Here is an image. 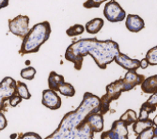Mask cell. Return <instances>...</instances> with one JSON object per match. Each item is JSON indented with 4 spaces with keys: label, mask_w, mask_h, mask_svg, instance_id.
Listing matches in <instances>:
<instances>
[{
    "label": "cell",
    "mask_w": 157,
    "mask_h": 139,
    "mask_svg": "<svg viewBox=\"0 0 157 139\" xmlns=\"http://www.w3.org/2000/svg\"><path fill=\"white\" fill-rule=\"evenodd\" d=\"M101 102L98 96L87 92L84 94L80 105L67 113L59 126L45 139H93V131L87 122V118L100 112Z\"/></svg>",
    "instance_id": "6da1fadb"
},
{
    "label": "cell",
    "mask_w": 157,
    "mask_h": 139,
    "mask_svg": "<svg viewBox=\"0 0 157 139\" xmlns=\"http://www.w3.org/2000/svg\"><path fill=\"white\" fill-rule=\"evenodd\" d=\"M119 54H121L119 44L114 40H99L95 38L81 39L67 48L65 58L74 63L75 68L79 71L82 68L83 58L90 54L98 67L105 70L108 64L115 61Z\"/></svg>",
    "instance_id": "7a4b0ae2"
},
{
    "label": "cell",
    "mask_w": 157,
    "mask_h": 139,
    "mask_svg": "<svg viewBox=\"0 0 157 139\" xmlns=\"http://www.w3.org/2000/svg\"><path fill=\"white\" fill-rule=\"evenodd\" d=\"M51 35V25L47 21L41 22L33 25V27L24 38L20 48V54H31L37 53L40 46Z\"/></svg>",
    "instance_id": "3957f363"
},
{
    "label": "cell",
    "mask_w": 157,
    "mask_h": 139,
    "mask_svg": "<svg viewBox=\"0 0 157 139\" xmlns=\"http://www.w3.org/2000/svg\"><path fill=\"white\" fill-rule=\"evenodd\" d=\"M124 92V86L122 78L116 80L115 82L111 83L106 87V93L100 98L101 106H100V113L102 115L105 114L110 108V103L119 99L121 93Z\"/></svg>",
    "instance_id": "277c9868"
},
{
    "label": "cell",
    "mask_w": 157,
    "mask_h": 139,
    "mask_svg": "<svg viewBox=\"0 0 157 139\" xmlns=\"http://www.w3.org/2000/svg\"><path fill=\"white\" fill-rule=\"evenodd\" d=\"M9 28L10 31L17 37L25 38L29 29V17L26 15H18L9 21Z\"/></svg>",
    "instance_id": "5b68a950"
},
{
    "label": "cell",
    "mask_w": 157,
    "mask_h": 139,
    "mask_svg": "<svg viewBox=\"0 0 157 139\" xmlns=\"http://www.w3.org/2000/svg\"><path fill=\"white\" fill-rule=\"evenodd\" d=\"M104 15L111 23L121 22L127 18L125 10L117 1H108L105 4L104 9Z\"/></svg>",
    "instance_id": "8992f818"
},
{
    "label": "cell",
    "mask_w": 157,
    "mask_h": 139,
    "mask_svg": "<svg viewBox=\"0 0 157 139\" xmlns=\"http://www.w3.org/2000/svg\"><path fill=\"white\" fill-rule=\"evenodd\" d=\"M127 125L121 119L114 121L109 131L101 135V139H128Z\"/></svg>",
    "instance_id": "52a82bcc"
},
{
    "label": "cell",
    "mask_w": 157,
    "mask_h": 139,
    "mask_svg": "<svg viewBox=\"0 0 157 139\" xmlns=\"http://www.w3.org/2000/svg\"><path fill=\"white\" fill-rule=\"evenodd\" d=\"M17 92V82L11 77H5L1 81L0 85V96H1V103L3 105L4 102L10 100L11 97Z\"/></svg>",
    "instance_id": "ba28073f"
},
{
    "label": "cell",
    "mask_w": 157,
    "mask_h": 139,
    "mask_svg": "<svg viewBox=\"0 0 157 139\" xmlns=\"http://www.w3.org/2000/svg\"><path fill=\"white\" fill-rule=\"evenodd\" d=\"M41 103L51 110H56L61 106V99L56 91L45 89L42 91Z\"/></svg>",
    "instance_id": "9c48e42d"
},
{
    "label": "cell",
    "mask_w": 157,
    "mask_h": 139,
    "mask_svg": "<svg viewBox=\"0 0 157 139\" xmlns=\"http://www.w3.org/2000/svg\"><path fill=\"white\" fill-rule=\"evenodd\" d=\"M145 78L143 75L138 74L136 71H129L127 72L125 76L122 78L123 86H124V92L129 91L136 88L138 85H142Z\"/></svg>",
    "instance_id": "30bf717a"
},
{
    "label": "cell",
    "mask_w": 157,
    "mask_h": 139,
    "mask_svg": "<svg viewBox=\"0 0 157 139\" xmlns=\"http://www.w3.org/2000/svg\"><path fill=\"white\" fill-rule=\"evenodd\" d=\"M115 62L120 65L121 67H122L123 69L127 70L128 72L129 71H136L138 68H140V64L141 61L138 59H133L130 58L128 55H126L125 54H119L116 58H115Z\"/></svg>",
    "instance_id": "8fae6325"
},
{
    "label": "cell",
    "mask_w": 157,
    "mask_h": 139,
    "mask_svg": "<svg viewBox=\"0 0 157 139\" xmlns=\"http://www.w3.org/2000/svg\"><path fill=\"white\" fill-rule=\"evenodd\" d=\"M126 28L130 32L137 33L145 27L144 20L136 14H128L125 22Z\"/></svg>",
    "instance_id": "7c38bea8"
},
{
    "label": "cell",
    "mask_w": 157,
    "mask_h": 139,
    "mask_svg": "<svg viewBox=\"0 0 157 139\" xmlns=\"http://www.w3.org/2000/svg\"><path fill=\"white\" fill-rule=\"evenodd\" d=\"M87 122L92 129L93 133H100L104 129V118L100 112L92 113L87 118Z\"/></svg>",
    "instance_id": "4fadbf2b"
},
{
    "label": "cell",
    "mask_w": 157,
    "mask_h": 139,
    "mask_svg": "<svg viewBox=\"0 0 157 139\" xmlns=\"http://www.w3.org/2000/svg\"><path fill=\"white\" fill-rule=\"evenodd\" d=\"M154 124L153 120L151 119H145V120H140L137 119L134 124H133V131L136 135H139L141 133H143L151 128H153Z\"/></svg>",
    "instance_id": "5bb4252c"
},
{
    "label": "cell",
    "mask_w": 157,
    "mask_h": 139,
    "mask_svg": "<svg viewBox=\"0 0 157 139\" xmlns=\"http://www.w3.org/2000/svg\"><path fill=\"white\" fill-rule=\"evenodd\" d=\"M65 83L64 77L60 74H58L56 72H51L48 77V86L49 89L54 91H59V87Z\"/></svg>",
    "instance_id": "9a60e30c"
},
{
    "label": "cell",
    "mask_w": 157,
    "mask_h": 139,
    "mask_svg": "<svg viewBox=\"0 0 157 139\" xmlns=\"http://www.w3.org/2000/svg\"><path fill=\"white\" fill-rule=\"evenodd\" d=\"M141 89L145 93H156L157 92V75H152L144 80L141 85Z\"/></svg>",
    "instance_id": "2e32d148"
},
{
    "label": "cell",
    "mask_w": 157,
    "mask_h": 139,
    "mask_svg": "<svg viewBox=\"0 0 157 139\" xmlns=\"http://www.w3.org/2000/svg\"><path fill=\"white\" fill-rule=\"evenodd\" d=\"M105 22L102 18H94L86 24V30L90 34H96L103 28Z\"/></svg>",
    "instance_id": "e0dca14e"
},
{
    "label": "cell",
    "mask_w": 157,
    "mask_h": 139,
    "mask_svg": "<svg viewBox=\"0 0 157 139\" xmlns=\"http://www.w3.org/2000/svg\"><path fill=\"white\" fill-rule=\"evenodd\" d=\"M120 119H121V121H123V122L127 125V126H129V125L134 124V123L138 119V118H137L136 113L135 112L134 110H132V109H128V110H126V112L123 113V115L121 117Z\"/></svg>",
    "instance_id": "ac0fdd59"
},
{
    "label": "cell",
    "mask_w": 157,
    "mask_h": 139,
    "mask_svg": "<svg viewBox=\"0 0 157 139\" xmlns=\"http://www.w3.org/2000/svg\"><path fill=\"white\" fill-rule=\"evenodd\" d=\"M155 110H156V108L151 106V105L148 104L147 103H144L143 104H142L141 108H140V113H139L138 119H140V120L149 119L150 114H151L152 112H154Z\"/></svg>",
    "instance_id": "d6986e66"
},
{
    "label": "cell",
    "mask_w": 157,
    "mask_h": 139,
    "mask_svg": "<svg viewBox=\"0 0 157 139\" xmlns=\"http://www.w3.org/2000/svg\"><path fill=\"white\" fill-rule=\"evenodd\" d=\"M59 92L66 97H74L75 94V89L73 85L69 84V83H63V84L59 87Z\"/></svg>",
    "instance_id": "ffe728a7"
},
{
    "label": "cell",
    "mask_w": 157,
    "mask_h": 139,
    "mask_svg": "<svg viewBox=\"0 0 157 139\" xmlns=\"http://www.w3.org/2000/svg\"><path fill=\"white\" fill-rule=\"evenodd\" d=\"M17 95H19L22 99L25 100L31 98V94L28 91L27 86L23 82H17Z\"/></svg>",
    "instance_id": "44dd1931"
},
{
    "label": "cell",
    "mask_w": 157,
    "mask_h": 139,
    "mask_svg": "<svg viewBox=\"0 0 157 139\" xmlns=\"http://www.w3.org/2000/svg\"><path fill=\"white\" fill-rule=\"evenodd\" d=\"M149 64L151 66H155L157 65V45L151 49H150L147 54H146V58H145Z\"/></svg>",
    "instance_id": "7402d4cb"
},
{
    "label": "cell",
    "mask_w": 157,
    "mask_h": 139,
    "mask_svg": "<svg viewBox=\"0 0 157 139\" xmlns=\"http://www.w3.org/2000/svg\"><path fill=\"white\" fill-rule=\"evenodd\" d=\"M85 29L86 28H84V26L82 24H75L73 26L69 27L66 31V33L69 37H75V36L81 35Z\"/></svg>",
    "instance_id": "603a6c76"
},
{
    "label": "cell",
    "mask_w": 157,
    "mask_h": 139,
    "mask_svg": "<svg viewBox=\"0 0 157 139\" xmlns=\"http://www.w3.org/2000/svg\"><path fill=\"white\" fill-rule=\"evenodd\" d=\"M36 69L34 67H27L21 71V77L26 80H32L36 74Z\"/></svg>",
    "instance_id": "cb8c5ba5"
},
{
    "label": "cell",
    "mask_w": 157,
    "mask_h": 139,
    "mask_svg": "<svg viewBox=\"0 0 157 139\" xmlns=\"http://www.w3.org/2000/svg\"><path fill=\"white\" fill-rule=\"evenodd\" d=\"M153 128H151L143 133H141L139 135H137L136 139H153V136H154V133H153Z\"/></svg>",
    "instance_id": "d4e9b609"
},
{
    "label": "cell",
    "mask_w": 157,
    "mask_h": 139,
    "mask_svg": "<svg viewBox=\"0 0 157 139\" xmlns=\"http://www.w3.org/2000/svg\"><path fill=\"white\" fill-rule=\"evenodd\" d=\"M104 1H96V0H89L84 3V7L86 9H91V8H99L100 5L103 4Z\"/></svg>",
    "instance_id": "484cf974"
},
{
    "label": "cell",
    "mask_w": 157,
    "mask_h": 139,
    "mask_svg": "<svg viewBox=\"0 0 157 139\" xmlns=\"http://www.w3.org/2000/svg\"><path fill=\"white\" fill-rule=\"evenodd\" d=\"M21 102H22V98L19 95H14L13 97H11V98L10 99V104L12 107L17 106Z\"/></svg>",
    "instance_id": "4316f807"
},
{
    "label": "cell",
    "mask_w": 157,
    "mask_h": 139,
    "mask_svg": "<svg viewBox=\"0 0 157 139\" xmlns=\"http://www.w3.org/2000/svg\"><path fill=\"white\" fill-rule=\"evenodd\" d=\"M20 139H41V137L36 133H26L23 134Z\"/></svg>",
    "instance_id": "83f0119b"
},
{
    "label": "cell",
    "mask_w": 157,
    "mask_h": 139,
    "mask_svg": "<svg viewBox=\"0 0 157 139\" xmlns=\"http://www.w3.org/2000/svg\"><path fill=\"white\" fill-rule=\"evenodd\" d=\"M148 104H150L151 106H152V107H154V108H156V106H157V92L156 93H153L150 98L148 99V101L146 102Z\"/></svg>",
    "instance_id": "f1b7e54d"
},
{
    "label": "cell",
    "mask_w": 157,
    "mask_h": 139,
    "mask_svg": "<svg viewBox=\"0 0 157 139\" xmlns=\"http://www.w3.org/2000/svg\"><path fill=\"white\" fill-rule=\"evenodd\" d=\"M0 118H1L0 119V130H4L7 127L8 122H7V119H6L5 116L2 112L0 113Z\"/></svg>",
    "instance_id": "f546056e"
},
{
    "label": "cell",
    "mask_w": 157,
    "mask_h": 139,
    "mask_svg": "<svg viewBox=\"0 0 157 139\" xmlns=\"http://www.w3.org/2000/svg\"><path fill=\"white\" fill-rule=\"evenodd\" d=\"M141 61V64H140V68H142V69H146L147 67H149V62H148V60L146 59V58H144V59H142V60H140Z\"/></svg>",
    "instance_id": "4dcf8cb0"
},
{
    "label": "cell",
    "mask_w": 157,
    "mask_h": 139,
    "mask_svg": "<svg viewBox=\"0 0 157 139\" xmlns=\"http://www.w3.org/2000/svg\"><path fill=\"white\" fill-rule=\"evenodd\" d=\"M153 133H154L153 139H157V127H154V129H153Z\"/></svg>",
    "instance_id": "1f68e13d"
},
{
    "label": "cell",
    "mask_w": 157,
    "mask_h": 139,
    "mask_svg": "<svg viewBox=\"0 0 157 139\" xmlns=\"http://www.w3.org/2000/svg\"><path fill=\"white\" fill-rule=\"evenodd\" d=\"M153 124H154V126L157 127V115L155 116V118H153Z\"/></svg>",
    "instance_id": "d6a6232c"
}]
</instances>
